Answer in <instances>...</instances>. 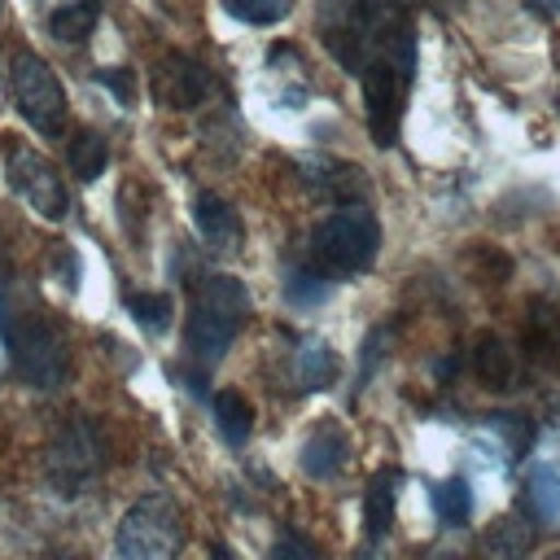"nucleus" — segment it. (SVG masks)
<instances>
[{
	"mask_svg": "<svg viewBox=\"0 0 560 560\" xmlns=\"http://www.w3.org/2000/svg\"><path fill=\"white\" fill-rule=\"evenodd\" d=\"M184 547V516L171 499L149 494L127 508L118 521V556L127 560H166Z\"/></svg>",
	"mask_w": 560,
	"mask_h": 560,
	"instance_id": "nucleus-7",
	"label": "nucleus"
},
{
	"mask_svg": "<svg viewBox=\"0 0 560 560\" xmlns=\"http://www.w3.org/2000/svg\"><path fill=\"white\" fill-rule=\"evenodd\" d=\"M153 92H158V101H162L166 109H197V105L206 101V92H210V79H206V70H201L192 57L175 52V57L162 61Z\"/></svg>",
	"mask_w": 560,
	"mask_h": 560,
	"instance_id": "nucleus-9",
	"label": "nucleus"
},
{
	"mask_svg": "<svg viewBox=\"0 0 560 560\" xmlns=\"http://www.w3.org/2000/svg\"><path fill=\"white\" fill-rule=\"evenodd\" d=\"M249 319V293L236 276H201L197 280V293H192V306H188V324H184V346H188V359L197 368H214L228 346L236 341L241 324Z\"/></svg>",
	"mask_w": 560,
	"mask_h": 560,
	"instance_id": "nucleus-3",
	"label": "nucleus"
},
{
	"mask_svg": "<svg viewBox=\"0 0 560 560\" xmlns=\"http://www.w3.org/2000/svg\"><path fill=\"white\" fill-rule=\"evenodd\" d=\"M525 499L538 521H560V468L556 464H534L525 477Z\"/></svg>",
	"mask_w": 560,
	"mask_h": 560,
	"instance_id": "nucleus-18",
	"label": "nucleus"
},
{
	"mask_svg": "<svg viewBox=\"0 0 560 560\" xmlns=\"http://www.w3.org/2000/svg\"><path fill=\"white\" fill-rule=\"evenodd\" d=\"M433 512L446 521V525H464L472 516V490L464 477H446L433 486Z\"/></svg>",
	"mask_w": 560,
	"mask_h": 560,
	"instance_id": "nucleus-21",
	"label": "nucleus"
},
{
	"mask_svg": "<svg viewBox=\"0 0 560 560\" xmlns=\"http://www.w3.org/2000/svg\"><path fill=\"white\" fill-rule=\"evenodd\" d=\"M319 162H324V171H328V175H311V188H315L319 197H328V201H337V206H350V197L363 201L368 184H363V171H359V166L328 162V158H319Z\"/></svg>",
	"mask_w": 560,
	"mask_h": 560,
	"instance_id": "nucleus-17",
	"label": "nucleus"
},
{
	"mask_svg": "<svg viewBox=\"0 0 560 560\" xmlns=\"http://www.w3.org/2000/svg\"><path fill=\"white\" fill-rule=\"evenodd\" d=\"M350 459V438L341 433V424H319L306 442H302V472L315 481H328L341 472V464Z\"/></svg>",
	"mask_w": 560,
	"mask_h": 560,
	"instance_id": "nucleus-11",
	"label": "nucleus"
},
{
	"mask_svg": "<svg viewBox=\"0 0 560 560\" xmlns=\"http://www.w3.org/2000/svg\"><path fill=\"white\" fill-rule=\"evenodd\" d=\"M9 92L18 114L48 140L66 136V92L52 74V66L35 52H13L9 57Z\"/></svg>",
	"mask_w": 560,
	"mask_h": 560,
	"instance_id": "nucleus-6",
	"label": "nucleus"
},
{
	"mask_svg": "<svg viewBox=\"0 0 560 560\" xmlns=\"http://www.w3.org/2000/svg\"><path fill=\"white\" fill-rule=\"evenodd\" d=\"M359 79H363V101H368L372 140H376L381 149H389V144L398 140L407 88H411V79H416V31H411V22L398 26L385 44L372 48V57L363 61Z\"/></svg>",
	"mask_w": 560,
	"mask_h": 560,
	"instance_id": "nucleus-2",
	"label": "nucleus"
},
{
	"mask_svg": "<svg viewBox=\"0 0 560 560\" xmlns=\"http://www.w3.org/2000/svg\"><path fill=\"white\" fill-rule=\"evenodd\" d=\"M127 311H131V319H136L144 332H166V328H171V315H175L171 298H166V293H149V289L131 293V298H127Z\"/></svg>",
	"mask_w": 560,
	"mask_h": 560,
	"instance_id": "nucleus-22",
	"label": "nucleus"
},
{
	"mask_svg": "<svg viewBox=\"0 0 560 560\" xmlns=\"http://www.w3.org/2000/svg\"><path fill=\"white\" fill-rule=\"evenodd\" d=\"M398 486H402L398 468H385V472H376V477L368 481V494H363V534H368V542H381V538L389 534V525H394V503H398Z\"/></svg>",
	"mask_w": 560,
	"mask_h": 560,
	"instance_id": "nucleus-13",
	"label": "nucleus"
},
{
	"mask_svg": "<svg viewBox=\"0 0 560 560\" xmlns=\"http://www.w3.org/2000/svg\"><path fill=\"white\" fill-rule=\"evenodd\" d=\"M385 341H389V332H385V328H372V332H368V341H363V372H359V381H368V376H372L376 359L385 354V350H381Z\"/></svg>",
	"mask_w": 560,
	"mask_h": 560,
	"instance_id": "nucleus-27",
	"label": "nucleus"
},
{
	"mask_svg": "<svg viewBox=\"0 0 560 560\" xmlns=\"http://www.w3.org/2000/svg\"><path fill=\"white\" fill-rule=\"evenodd\" d=\"M381 249V223L372 210H363L359 201L354 206H337L328 219L315 223L311 232V262L324 271V276H354L363 271Z\"/></svg>",
	"mask_w": 560,
	"mask_h": 560,
	"instance_id": "nucleus-4",
	"label": "nucleus"
},
{
	"mask_svg": "<svg viewBox=\"0 0 560 560\" xmlns=\"http://www.w3.org/2000/svg\"><path fill=\"white\" fill-rule=\"evenodd\" d=\"M529 4H534V9H538V13H547V18H551V13H556V9H560V4H556V0H529Z\"/></svg>",
	"mask_w": 560,
	"mask_h": 560,
	"instance_id": "nucleus-28",
	"label": "nucleus"
},
{
	"mask_svg": "<svg viewBox=\"0 0 560 560\" xmlns=\"http://www.w3.org/2000/svg\"><path fill=\"white\" fill-rule=\"evenodd\" d=\"M101 468H105V438H101V429L88 416L66 420L52 433L48 451H44V477H48L52 494L57 499H79L101 477Z\"/></svg>",
	"mask_w": 560,
	"mask_h": 560,
	"instance_id": "nucleus-5",
	"label": "nucleus"
},
{
	"mask_svg": "<svg viewBox=\"0 0 560 560\" xmlns=\"http://www.w3.org/2000/svg\"><path fill=\"white\" fill-rule=\"evenodd\" d=\"M341 363L332 354V346L324 337H302L298 350H293V385L302 394H315V389H328L337 381Z\"/></svg>",
	"mask_w": 560,
	"mask_h": 560,
	"instance_id": "nucleus-12",
	"label": "nucleus"
},
{
	"mask_svg": "<svg viewBox=\"0 0 560 560\" xmlns=\"http://www.w3.org/2000/svg\"><path fill=\"white\" fill-rule=\"evenodd\" d=\"M472 372L490 389H512L516 385V350L503 337L481 332L477 337V350H472Z\"/></svg>",
	"mask_w": 560,
	"mask_h": 560,
	"instance_id": "nucleus-14",
	"label": "nucleus"
},
{
	"mask_svg": "<svg viewBox=\"0 0 560 560\" xmlns=\"http://www.w3.org/2000/svg\"><path fill=\"white\" fill-rule=\"evenodd\" d=\"M101 18V0H70L48 13V31L57 44H83Z\"/></svg>",
	"mask_w": 560,
	"mask_h": 560,
	"instance_id": "nucleus-15",
	"label": "nucleus"
},
{
	"mask_svg": "<svg viewBox=\"0 0 560 560\" xmlns=\"http://www.w3.org/2000/svg\"><path fill=\"white\" fill-rule=\"evenodd\" d=\"M328 289H332V276H324L315 262L289 267V276H284V298H289L293 306H315V302L328 298Z\"/></svg>",
	"mask_w": 560,
	"mask_h": 560,
	"instance_id": "nucleus-20",
	"label": "nucleus"
},
{
	"mask_svg": "<svg viewBox=\"0 0 560 560\" xmlns=\"http://www.w3.org/2000/svg\"><path fill=\"white\" fill-rule=\"evenodd\" d=\"M0 341L9 350V368L35 385V389H57L70 372L66 337L48 319L39 302H31L18 284H0Z\"/></svg>",
	"mask_w": 560,
	"mask_h": 560,
	"instance_id": "nucleus-1",
	"label": "nucleus"
},
{
	"mask_svg": "<svg viewBox=\"0 0 560 560\" xmlns=\"http://www.w3.org/2000/svg\"><path fill=\"white\" fill-rule=\"evenodd\" d=\"M214 424L232 446H245V438L254 433V407L236 389H219L214 394Z\"/></svg>",
	"mask_w": 560,
	"mask_h": 560,
	"instance_id": "nucleus-19",
	"label": "nucleus"
},
{
	"mask_svg": "<svg viewBox=\"0 0 560 560\" xmlns=\"http://www.w3.org/2000/svg\"><path fill=\"white\" fill-rule=\"evenodd\" d=\"M192 219H197L201 241H206L214 254H232V249L241 245V236H245L241 214H236L219 192H197V201H192Z\"/></svg>",
	"mask_w": 560,
	"mask_h": 560,
	"instance_id": "nucleus-10",
	"label": "nucleus"
},
{
	"mask_svg": "<svg viewBox=\"0 0 560 560\" xmlns=\"http://www.w3.org/2000/svg\"><path fill=\"white\" fill-rule=\"evenodd\" d=\"M289 4L293 0H228V13L249 22V26H271V22H280L289 13Z\"/></svg>",
	"mask_w": 560,
	"mask_h": 560,
	"instance_id": "nucleus-23",
	"label": "nucleus"
},
{
	"mask_svg": "<svg viewBox=\"0 0 560 560\" xmlns=\"http://www.w3.org/2000/svg\"><path fill=\"white\" fill-rule=\"evenodd\" d=\"M96 83H101V88H109L122 105L131 101V88H136V83H131V70H118V66H114V70H96Z\"/></svg>",
	"mask_w": 560,
	"mask_h": 560,
	"instance_id": "nucleus-26",
	"label": "nucleus"
},
{
	"mask_svg": "<svg viewBox=\"0 0 560 560\" xmlns=\"http://www.w3.org/2000/svg\"><path fill=\"white\" fill-rule=\"evenodd\" d=\"M486 551H494V556H521V551H529V529L516 516H508V521H499L494 534H486Z\"/></svg>",
	"mask_w": 560,
	"mask_h": 560,
	"instance_id": "nucleus-24",
	"label": "nucleus"
},
{
	"mask_svg": "<svg viewBox=\"0 0 560 560\" xmlns=\"http://www.w3.org/2000/svg\"><path fill=\"white\" fill-rule=\"evenodd\" d=\"M9 184H13V192L35 210V214H44V219H66V210H70V197H66V184H61V175H57V166L44 158V153H35V149H26V144H9Z\"/></svg>",
	"mask_w": 560,
	"mask_h": 560,
	"instance_id": "nucleus-8",
	"label": "nucleus"
},
{
	"mask_svg": "<svg viewBox=\"0 0 560 560\" xmlns=\"http://www.w3.org/2000/svg\"><path fill=\"white\" fill-rule=\"evenodd\" d=\"M271 556H276V560H315V547H311L302 534L284 529V534L271 542Z\"/></svg>",
	"mask_w": 560,
	"mask_h": 560,
	"instance_id": "nucleus-25",
	"label": "nucleus"
},
{
	"mask_svg": "<svg viewBox=\"0 0 560 560\" xmlns=\"http://www.w3.org/2000/svg\"><path fill=\"white\" fill-rule=\"evenodd\" d=\"M66 162H70V175H74L79 184H92V179L105 171V162H109L105 136H96V131H74V136L66 140Z\"/></svg>",
	"mask_w": 560,
	"mask_h": 560,
	"instance_id": "nucleus-16",
	"label": "nucleus"
}]
</instances>
